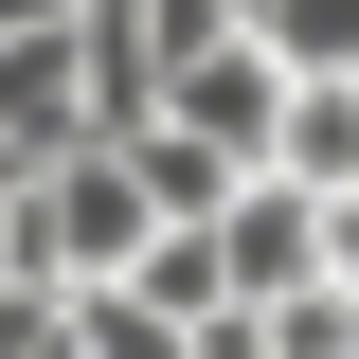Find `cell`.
Here are the masks:
<instances>
[{
    "instance_id": "obj_1",
    "label": "cell",
    "mask_w": 359,
    "mask_h": 359,
    "mask_svg": "<svg viewBox=\"0 0 359 359\" xmlns=\"http://www.w3.org/2000/svg\"><path fill=\"white\" fill-rule=\"evenodd\" d=\"M162 180L126 162V144H72V162L36 180V216H18V269H54V287H126L144 252H162Z\"/></svg>"
},
{
    "instance_id": "obj_2",
    "label": "cell",
    "mask_w": 359,
    "mask_h": 359,
    "mask_svg": "<svg viewBox=\"0 0 359 359\" xmlns=\"http://www.w3.org/2000/svg\"><path fill=\"white\" fill-rule=\"evenodd\" d=\"M269 180H306V198H359V72L287 108V144H269Z\"/></svg>"
},
{
    "instance_id": "obj_3",
    "label": "cell",
    "mask_w": 359,
    "mask_h": 359,
    "mask_svg": "<svg viewBox=\"0 0 359 359\" xmlns=\"http://www.w3.org/2000/svg\"><path fill=\"white\" fill-rule=\"evenodd\" d=\"M252 36L287 54L306 90H341V72H359V0H252Z\"/></svg>"
}]
</instances>
